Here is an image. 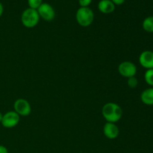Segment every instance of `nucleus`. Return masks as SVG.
Here are the masks:
<instances>
[{"label":"nucleus","mask_w":153,"mask_h":153,"mask_svg":"<svg viewBox=\"0 0 153 153\" xmlns=\"http://www.w3.org/2000/svg\"><path fill=\"white\" fill-rule=\"evenodd\" d=\"M98 9L102 13H111L114 11L115 4L111 0H101L98 4Z\"/></svg>","instance_id":"9d476101"},{"label":"nucleus","mask_w":153,"mask_h":153,"mask_svg":"<svg viewBox=\"0 0 153 153\" xmlns=\"http://www.w3.org/2000/svg\"><path fill=\"white\" fill-rule=\"evenodd\" d=\"M3 10H4V8H3V5H2V4L0 2V17H1V16L2 15Z\"/></svg>","instance_id":"6ab92c4d"},{"label":"nucleus","mask_w":153,"mask_h":153,"mask_svg":"<svg viewBox=\"0 0 153 153\" xmlns=\"http://www.w3.org/2000/svg\"><path fill=\"white\" fill-rule=\"evenodd\" d=\"M139 63L146 70L153 69V52L146 50L140 53L139 56Z\"/></svg>","instance_id":"6e6552de"},{"label":"nucleus","mask_w":153,"mask_h":153,"mask_svg":"<svg viewBox=\"0 0 153 153\" xmlns=\"http://www.w3.org/2000/svg\"><path fill=\"white\" fill-rule=\"evenodd\" d=\"M102 114L107 122L115 123L122 118L123 109L117 103L108 102L103 105Z\"/></svg>","instance_id":"f257e3e1"},{"label":"nucleus","mask_w":153,"mask_h":153,"mask_svg":"<svg viewBox=\"0 0 153 153\" xmlns=\"http://www.w3.org/2000/svg\"><path fill=\"white\" fill-rule=\"evenodd\" d=\"M40 16L37 10L32 8H27L22 12L21 16V22L22 25L28 28L35 27L40 20Z\"/></svg>","instance_id":"7ed1b4c3"},{"label":"nucleus","mask_w":153,"mask_h":153,"mask_svg":"<svg viewBox=\"0 0 153 153\" xmlns=\"http://www.w3.org/2000/svg\"><path fill=\"white\" fill-rule=\"evenodd\" d=\"M118 72L121 76L128 79L135 76L137 73V67L131 61H123L118 66Z\"/></svg>","instance_id":"39448f33"},{"label":"nucleus","mask_w":153,"mask_h":153,"mask_svg":"<svg viewBox=\"0 0 153 153\" xmlns=\"http://www.w3.org/2000/svg\"><path fill=\"white\" fill-rule=\"evenodd\" d=\"M40 17L46 21H52L55 17V11L52 6L48 3H42L37 9Z\"/></svg>","instance_id":"0eeeda50"},{"label":"nucleus","mask_w":153,"mask_h":153,"mask_svg":"<svg viewBox=\"0 0 153 153\" xmlns=\"http://www.w3.org/2000/svg\"><path fill=\"white\" fill-rule=\"evenodd\" d=\"M0 153H8V151L5 146L0 145Z\"/></svg>","instance_id":"a211bd4d"},{"label":"nucleus","mask_w":153,"mask_h":153,"mask_svg":"<svg viewBox=\"0 0 153 153\" xmlns=\"http://www.w3.org/2000/svg\"><path fill=\"white\" fill-rule=\"evenodd\" d=\"M2 117H3V114L1 113V112H0V123L1 122V120H2Z\"/></svg>","instance_id":"aec40b11"},{"label":"nucleus","mask_w":153,"mask_h":153,"mask_svg":"<svg viewBox=\"0 0 153 153\" xmlns=\"http://www.w3.org/2000/svg\"><path fill=\"white\" fill-rule=\"evenodd\" d=\"M144 79L147 85L153 87V69H149L145 72Z\"/></svg>","instance_id":"ddd939ff"},{"label":"nucleus","mask_w":153,"mask_h":153,"mask_svg":"<svg viewBox=\"0 0 153 153\" xmlns=\"http://www.w3.org/2000/svg\"><path fill=\"white\" fill-rule=\"evenodd\" d=\"M76 21L82 27H88L94 20V13L90 7H82L78 9L76 14Z\"/></svg>","instance_id":"f03ea898"},{"label":"nucleus","mask_w":153,"mask_h":153,"mask_svg":"<svg viewBox=\"0 0 153 153\" xmlns=\"http://www.w3.org/2000/svg\"><path fill=\"white\" fill-rule=\"evenodd\" d=\"M127 84H128V86L130 88H135L137 86V85H138V80H137L136 77L132 76V77L128 78Z\"/></svg>","instance_id":"2eb2a0df"},{"label":"nucleus","mask_w":153,"mask_h":153,"mask_svg":"<svg viewBox=\"0 0 153 153\" xmlns=\"http://www.w3.org/2000/svg\"><path fill=\"white\" fill-rule=\"evenodd\" d=\"M92 2V0H79V3L81 7H88Z\"/></svg>","instance_id":"dca6fc26"},{"label":"nucleus","mask_w":153,"mask_h":153,"mask_svg":"<svg viewBox=\"0 0 153 153\" xmlns=\"http://www.w3.org/2000/svg\"><path fill=\"white\" fill-rule=\"evenodd\" d=\"M103 133L107 138L114 140L118 137L120 130L117 126L115 123L107 122L103 127Z\"/></svg>","instance_id":"1a4fd4ad"},{"label":"nucleus","mask_w":153,"mask_h":153,"mask_svg":"<svg viewBox=\"0 0 153 153\" xmlns=\"http://www.w3.org/2000/svg\"><path fill=\"white\" fill-rule=\"evenodd\" d=\"M142 26L144 31L146 32L152 33L153 32V16H148L145 18L144 20L143 21Z\"/></svg>","instance_id":"f8f14e48"},{"label":"nucleus","mask_w":153,"mask_h":153,"mask_svg":"<svg viewBox=\"0 0 153 153\" xmlns=\"http://www.w3.org/2000/svg\"><path fill=\"white\" fill-rule=\"evenodd\" d=\"M140 100L146 105H153V88L144 90L140 94Z\"/></svg>","instance_id":"9b49d317"},{"label":"nucleus","mask_w":153,"mask_h":153,"mask_svg":"<svg viewBox=\"0 0 153 153\" xmlns=\"http://www.w3.org/2000/svg\"><path fill=\"white\" fill-rule=\"evenodd\" d=\"M115 5H121V4H123L125 2L126 0H111Z\"/></svg>","instance_id":"f3484780"},{"label":"nucleus","mask_w":153,"mask_h":153,"mask_svg":"<svg viewBox=\"0 0 153 153\" xmlns=\"http://www.w3.org/2000/svg\"><path fill=\"white\" fill-rule=\"evenodd\" d=\"M20 120V116L14 111H8L3 115L1 125L7 128H11L18 125Z\"/></svg>","instance_id":"20e7f679"},{"label":"nucleus","mask_w":153,"mask_h":153,"mask_svg":"<svg viewBox=\"0 0 153 153\" xmlns=\"http://www.w3.org/2000/svg\"><path fill=\"white\" fill-rule=\"evenodd\" d=\"M14 111L19 116L26 117L31 114V108L30 103L25 99H18L13 104Z\"/></svg>","instance_id":"423d86ee"},{"label":"nucleus","mask_w":153,"mask_h":153,"mask_svg":"<svg viewBox=\"0 0 153 153\" xmlns=\"http://www.w3.org/2000/svg\"><path fill=\"white\" fill-rule=\"evenodd\" d=\"M43 3V0H28V4L30 8L37 10L41 4Z\"/></svg>","instance_id":"4468645a"}]
</instances>
